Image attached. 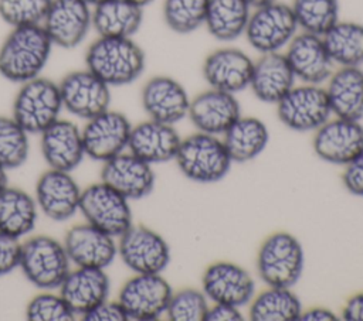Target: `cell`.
<instances>
[{
	"instance_id": "cell-1",
	"label": "cell",
	"mask_w": 363,
	"mask_h": 321,
	"mask_svg": "<svg viewBox=\"0 0 363 321\" xmlns=\"http://www.w3.org/2000/svg\"><path fill=\"white\" fill-rule=\"evenodd\" d=\"M52 45L43 24L13 27L0 47V75L16 83L40 76Z\"/></svg>"
},
{
	"instance_id": "cell-2",
	"label": "cell",
	"mask_w": 363,
	"mask_h": 321,
	"mask_svg": "<svg viewBox=\"0 0 363 321\" xmlns=\"http://www.w3.org/2000/svg\"><path fill=\"white\" fill-rule=\"evenodd\" d=\"M85 64L106 85L121 86L142 75L146 58L132 37H99L88 47Z\"/></svg>"
},
{
	"instance_id": "cell-3",
	"label": "cell",
	"mask_w": 363,
	"mask_h": 321,
	"mask_svg": "<svg viewBox=\"0 0 363 321\" xmlns=\"http://www.w3.org/2000/svg\"><path fill=\"white\" fill-rule=\"evenodd\" d=\"M174 160L180 171L189 180L197 182L220 181L225 177L233 163L223 140L203 132L183 139Z\"/></svg>"
},
{
	"instance_id": "cell-4",
	"label": "cell",
	"mask_w": 363,
	"mask_h": 321,
	"mask_svg": "<svg viewBox=\"0 0 363 321\" xmlns=\"http://www.w3.org/2000/svg\"><path fill=\"white\" fill-rule=\"evenodd\" d=\"M61 109L62 100L58 83L37 76L21 83L13 102L11 117L27 133L41 134L58 119Z\"/></svg>"
},
{
	"instance_id": "cell-5",
	"label": "cell",
	"mask_w": 363,
	"mask_h": 321,
	"mask_svg": "<svg viewBox=\"0 0 363 321\" xmlns=\"http://www.w3.org/2000/svg\"><path fill=\"white\" fill-rule=\"evenodd\" d=\"M303 260L301 242L288 232H275L258 250L257 272L267 286L291 288L301 279Z\"/></svg>"
},
{
	"instance_id": "cell-6",
	"label": "cell",
	"mask_w": 363,
	"mask_h": 321,
	"mask_svg": "<svg viewBox=\"0 0 363 321\" xmlns=\"http://www.w3.org/2000/svg\"><path fill=\"white\" fill-rule=\"evenodd\" d=\"M69 263L64 245L51 236L35 235L21 245L18 267L38 288H58L71 270Z\"/></svg>"
},
{
	"instance_id": "cell-7",
	"label": "cell",
	"mask_w": 363,
	"mask_h": 321,
	"mask_svg": "<svg viewBox=\"0 0 363 321\" xmlns=\"http://www.w3.org/2000/svg\"><path fill=\"white\" fill-rule=\"evenodd\" d=\"M298 28L291 6L275 0L250 14L244 35L255 51L267 54L288 45Z\"/></svg>"
},
{
	"instance_id": "cell-8",
	"label": "cell",
	"mask_w": 363,
	"mask_h": 321,
	"mask_svg": "<svg viewBox=\"0 0 363 321\" xmlns=\"http://www.w3.org/2000/svg\"><path fill=\"white\" fill-rule=\"evenodd\" d=\"M129 199L105 182H95L81 191L79 211L88 223L119 238L132 226Z\"/></svg>"
},
{
	"instance_id": "cell-9",
	"label": "cell",
	"mask_w": 363,
	"mask_h": 321,
	"mask_svg": "<svg viewBox=\"0 0 363 321\" xmlns=\"http://www.w3.org/2000/svg\"><path fill=\"white\" fill-rule=\"evenodd\" d=\"M173 290L160 273H136L122 286L118 301L129 320L152 321L166 313Z\"/></svg>"
},
{
	"instance_id": "cell-10",
	"label": "cell",
	"mask_w": 363,
	"mask_h": 321,
	"mask_svg": "<svg viewBox=\"0 0 363 321\" xmlns=\"http://www.w3.org/2000/svg\"><path fill=\"white\" fill-rule=\"evenodd\" d=\"M277 115L292 130L312 132L319 129L332 115L326 89L311 83L292 86L277 103Z\"/></svg>"
},
{
	"instance_id": "cell-11",
	"label": "cell",
	"mask_w": 363,
	"mask_h": 321,
	"mask_svg": "<svg viewBox=\"0 0 363 321\" xmlns=\"http://www.w3.org/2000/svg\"><path fill=\"white\" fill-rule=\"evenodd\" d=\"M118 253L135 273H162L170 262L167 242L155 230L133 225L119 236Z\"/></svg>"
},
{
	"instance_id": "cell-12",
	"label": "cell",
	"mask_w": 363,
	"mask_h": 321,
	"mask_svg": "<svg viewBox=\"0 0 363 321\" xmlns=\"http://www.w3.org/2000/svg\"><path fill=\"white\" fill-rule=\"evenodd\" d=\"M62 107L81 119H92L109 109L111 91L89 69L67 74L58 83Z\"/></svg>"
},
{
	"instance_id": "cell-13",
	"label": "cell",
	"mask_w": 363,
	"mask_h": 321,
	"mask_svg": "<svg viewBox=\"0 0 363 321\" xmlns=\"http://www.w3.org/2000/svg\"><path fill=\"white\" fill-rule=\"evenodd\" d=\"M130 122L116 110H105L88 120L81 130L85 154L96 161H106L128 147Z\"/></svg>"
},
{
	"instance_id": "cell-14",
	"label": "cell",
	"mask_w": 363,
	"mask_h": 321,
	"mask_svg": "<svg viewBox=\"0 0 363 321\" xmlns=\"http://www.w3.org/2000/svg\"><path fill=\"white\" fill-rule=\"evenodd\" d=\"M43 27L54 45L75 48L92 27L91 6L84 0H52Z\"/></svg>"
},
{
	"instance_id": "cell-15",
	"label": "cell",
	"mask_w": 363,
	"mask_h": 321,
	"mask_svg": "<svg viewBox=\"0 0 363 321\" xmlns=\"http://www.w3.org/2000/svg\"><path fill=\"white\" fill-rule=\"evenodd\" d=\"M203 293L213 303L235 307L250 304L255 296V281L241 266L231 262L210 264L201 277Z\"/></svg>"
},
{
	"instance_id": "cell-16",
	"label": "cell",
	"mask_w": 363,
	"mask_h": 321,
	"mask_svg": "<svg viewBox=\"0 0 363 321\" xmlns=\"http://www.w3.org/2000/svg\"><path fill=\"white\" fill-rule=\"evenodd\" d=\"M315 132L313 150L328 163L346 165L363 151V126L359 120L336 117Z\"/></svg>"
},
{
	"instance_id": "cell-17",
	"label": "cell",
	"mask_w": 363,
	"mask_h": 321,
	"mask_svg": "<svg viewBox=\"0 0 363 321\" xmlns=\"http://www.w3.org/2000/svg\"><path fill=\"white\" fill-rule=\"evenodd\" d=\"M285 57L295 75L303 83L320 85L333 72V61L325 47L322 35L302 31L295 34L286 45Z\"/></svg>"
},
{
	"instance_id": "cell-18",
	"label": "cell",
	"mask_w": 363,
	"mask_h": 321,
	"mask_svg": "<svg viewBox=\"0 0 363 321\" xmlns=\"http://www.w3.org/2000/svg\"><path fill=\"white\" fill-rule=\"evenodd\" d=\"M69 260L77 267H108L118 255L115 238L91 223L72 226L64 239Z\"/></svg>"
},
{
	"instance_id": "cell-19",
	"label": "cell",
	"mask_w": 363,
	"mask_h": 321,
	"mask_svg": "<svg viewBox=\"0 0 363 321\" xmlns=\"http://www.w3.org/2000/svg\"><path fill=\"white\" fill-rule=\"evenodd\" d=\"M101 181L126 199H140L153 191L155 173L142 158L132 153H121L104 161Z\"/></svg>"
},
{
	"instance_id": "cell-20",
	"label": "cell",
	"mask_w": 363,
	"mask_h": 321,
	"mask_svg": "<svg viewBox=\"0 0 363 321\" xmlns=\"http://www.w3.org/2000/svg\"><path fill=\"white\" fill-rule=\"evenodd\" d=\"M254 61L241 49L224 47L207 55L203 64V76L210 88L228 93L250 86Z\"/></svg>"
},
{
	"instance_id": "cell-21",
	"label": "cell",
	"mask_w": 363,
	"mask_h": 321,
	"mask_svg": "<svg viewBox=\"0 0 363 321\" xmlns=\"http://www.w3.org/2000/svg\"><path fill=\"white\" fill-rule=\"evenodd\" d=\"M81 189L68 171L50 168L35 185L37 206L52 221H67L79 209Z\"/></svg>"
},
{
	"instance_id": "cell-22",
	"label": "cell",
	"mask_w": 363,
	"mask_h": 321,
	"mask_svg": "<svg viewBox=\"0 0 363 321\" xmlns=\"http://www.w3.org/2000/svg\"><path fill=\"white\" fill-rule=\"evenodd\" d=\"M187 116L199 132L218 136L230 129L241 112L234 93L210 88L190 100Z\"/></svg>"
},
{
	"instance_id": "cell-23",
	"label": "cell",
	"mask_w": 363,
	"mask_h": 321,
	"mask_svg": "<svg viewBox=\"0 0 363 321\" xmlns=\"http://www.w3.org/2000/svg\"><path fill=\"white\" fill-rule=\"evenodd\" d=\"M142 106L150 119L174 124L187 116L190 99L179 81L157 75L142 89Z\"/></svg>"
},
{
	"instance_id": "cell-24",
	"label": "cell",
	"mask_w": 363,
	"mask_h": 321,
	"mask_svg": "<svg viewBox=\"0 0 363 321\" xmlns=\"http://www.w3.org/2000/svg\"><path fill=\"white\" fill-rule=\"evenodd\" d=\"M41 153L50 168L72 171L85 156L81 130L72 122L57 119L41 133Z\"/></svg>"
},
{
	"instance_id": "cell-25",
	"label": "cell",
	"mask_w": 363,
	"mask_h": 321,
	"mask_svg": "<svg viewBox=\"0 0 363 321\" xmlns=\"http://www.w3.org/2000/svg\"><path fill=\"white\" fill-rule=\"evenodd\" d=\"M180 141L173 124L149 119L132 127L128 148L149 164L164 163L176 157Z\"/></svg>"
},
{
	"instance_id": "cell-26",
	"label": "cell",
	"mask_w": 363,
	"mask_h": 321,
	"mask_svg": "<svg viewBox=\"0 0 363 321\" xmlns=\"http://www.w3.org/2000/svg\"><path fill=\"white\" fill-rule=\"evenodd\" d=\"M58 288L75 315H84L108 298L109 277L104 269L77 267L69 270Z\"/></svg>"
},
{
	"instance_id": "cell-27",
	"label": "cell",
	"mask_w": 363,
	"mask_h": 321,
	"mask_svg": "<svg viewBox=\"0 0 363 321\" xmlns=\"http://www.w3.org/2000/svg\"><path fill=\"white\" fill-rule=\"evenodd\" d=\"M295 75L285 54L267 52L255 62L250 88L252 93L265 103H278L294 86Z\"/></svg>"
},
{
	"instance_id": "cell-28",
	"label": "cell",
	"mask_w": 363,
	"mask_h": 321,
	"mask_svg": "<svg viewBox=\"0 0 363 321\" xmlns=\"http://www.w3.org/2000/svg\"><path fill=\"white\" fill-rule=\"evenodd\" d=\"M326 95L336 117L359 120L363 117V71L359 66H340L328 79Z\"/></svg>"
},
{
	"instance_id": "cell-29",
	"label": "cell",
	"mask_w": 363,
	"mask_h": 321,
	"mask_svg": "<svg viewBox=\"0 0 363 321\" xmlns=\"http://www.w3.org/2000/svg\"><path fill=\"white\" fill-rule=\"evenodd\" d=\"M143 21V7L130 0H104L92 8V27L99 37H132Z\"/></svg>"
},
{
	"instance_id": "cell-30",
	"label": "cell",
	"mask_w": 363,
	"mask_h": 321,
	"mask_svg": "<svg viewBox=\"0 0 363 321\" xmlns=\"http://www.w3.org/2000/svg\"><path fill=\"white\" fill-rule=\"evenodd\" d=\"M37 222V202L34 198L14 187H6L0 192V230L23 238L33 232Z\"/></svg>"
},
{
	"instance_id": "cell-31",
	"label": "cell",
	"mask_w": 363,
	"mask_h": 321,
	"mask_svg": "<svg viewBox=\"0 0 363 321\" xmlns=\"http://www.w3.org/2000/svg\"><path fill=\"white\" fill-rule=\"evenodd\" d=\"M268 129L257 117H238L224 133L223 143L235 163H245L259 156L268 144Z\"/></svg>"
},
{
	"instance_id": "cell-32",
	"label": "cell",
	"mask_w": 363,
	"mask_h": 321,
	"mask_svg": "<svg viewBox=\"0 0 363 321\" xmlns=\"http://www.w3.org/2000/svg\"><path fill=\"white\" fill-rule=\"evenodd\" d=\"M251 6L245 0H208L204 25L218 41H233L244 34Z\"/></svg>"
},
{
	"instance_id": "cell-33",
	"label": "cell",
	"mask_w": 363,
	"mask_h": 321,
	"mask_svg": "<svg viewBox=\"0 0 363 321\" xmlns=\"http://www.w3.org/2000/svg\"><path fill=\"white\" fill-rule=\"evenodd\" d=\"M302 304L288 287H271L261 291L250 301L252 321H298Z\"/></svg>"
},
{
	"instance_id": "cell-34",
	"label": "cell",
	"mask_w": 363,
	"mask_h": 321,
	"mask_svg": "<svg viewBox=\"0 0 363 321\" xmlns=\"http://www.w3.org/2000/svg\"><path fill=\"white\" fill-rule=\"evenodd\" d=\"M322 38L333 64L340 66H359L363 64V24L337 21Z\"/></svg>"
},
{
	"instance_id": "cell-35",
	"label": "cell",
	"mask_w": 363,
	"mask_h": 321,
	"mask_svg": "<svg viewBox=\"0 0 363 321\" xmlns=\"http://www.w3.org/2000/svg\"><path fill=\"white\" fill-rule=\"evenodd\" d=\"M291 8L302 31L323 35L339 21L337 0H292Z\"/></svg>"
},
{
	"instance_id": "cell-36",
	"label": "cell",
	"mask_w": 363,
	"mask_h": 321,
	"mask_svg": "<svg viewBox=\"0 0 363 321\" xmlns=\"http://www.w3.org/2000/svg\"><path fill=\"white\" fill-rule=\"evenodd\" d=\"M208 0H164L163 18L177 34H189L204 24Z\"/></svg>"
},
{
	"instance_id": "cell-37",
	"label": "cell",
	"mask_w": 363,
	"mask_h": 321,
	"mask_svg": "<svg viewBox=\"0 0 363 321\" xmlns=\"http://www.w3.org/2000/svg\"><path fill=\"white\" fill-rule=\"evenodd\" d=\"M27 132L13 119L0 116V165L6 170L23 165L28 157Z\"/></svg>"
},
{
	"instance_id": "cell-38",
	"label": "cell",
	"mask_w": 363,
	"mask_h": 321,
	"mask_svg": "<svg viewBox=\"0 0 363 321\" xmlns=\"http://www.w3.org/2000/svg\"><path fill=\"white\" fill-rule=\"evenodd\" d=\"M208 307V298L203 291L183 288L172 294L164 314L170 321H204Z\"/></svg>"
},
{
	"instance_id": "cell-39",
	"label": "cell",
	"mask_w": 363,
	"mask_h": 321,
	"mask_svg": "<svg viewBox=\"0 0 363 321\" xmlns=\"http://www.w3.org/2000/svg\"><path fill=\"white\" fill-rule=\"evenodd\" d=\"M52 0H0V17L11 27L43 24Z\"/></svg>"
},
{
	"instance_id": "cell-40",
	"label": "cell",
	"mask_w": 363,
	"mask_h": 321,
	"mask_svg": "<svg viewBox=\"0 0 363 321\" xmlns=\"http://www.w3.org/2000/svg\"><path fill=\"white\" fill-rule=\"evenodd\" d=\"M26 318L30 321H71L75 320V313L60 294L41 293L28 303Z\"/></svg>"
},
{
	"instance_id": "cell-41",
	"label": "cell",
	"mask_w": 363,
	"mask_h": 321,
	"mask_svg": "<svg viewBox=\"0 0 363 321\" xmlns=\"http://www.w3.org/2000/svg\"><path fill=\"white\" fill-rule=\"evenodd\" d=\"M21 243L17 238H13L0 230V276L9 274L20 266Z\"/></svg>"
},
{
	"instance_id": "cell-42",
	"label": "cell",
	"mask_w": 363,
	"mask_h": 321,
	"mask_svg": "<svg viewBox=\"0 0 363 321\" xmlns=\"http://www.w3.org/2000/svg\"><path fill=\"white\" fill-rule=\"evenodd\" d=\"M85 321H126L128 314L121 305L119 301H108L104 300L98 305H95L91 311L82 315Z\"/></svg>"
},
{
	"instance_id": "cell-43",
	"label": "cell",
	"mask_w": 363,
	"mask_h": 321,
	"mask_svg": "<svg viewBox=\"0 0 363 321\" xmlns=\"http://www.w3.org/2000/svg\"><path fill=\"white\" fill-rule=\"evenodd\" d=\"M342 180L350 194L363 197V151L345 165Z\"/></svg>"
},
{
	"instance_id": "cell-44",
	"label": "cell",
	"mask_w": 363,
	"mask_h": 321,
	"mask_svg": "<svg viewBox=\"0 0 363 321\" xmlns=\"http://www.w3.org/2000/svg\"><path fill=\"white\" fill-rule=\"evenodd\" d=\"M242 314L240 311V307L223 304V303H213V305L208 307L206 320L204 321H241Z\"/></svg>"
},
{
	"instance_id": "cell-45",
	"label": "cell",
	"mask_w": 363,
	"mask_h": 321,
	"mask_svg": "<svg viewBox=\"0 0 363 321\" xmlns=\"http://www.w3.org/2000/svg\"><path fill=\"white\" fill-rule=\"evenodd\" d=\"M342 318L345 321H363V291L352 296L343 310H342Z\"/></svg>"
},
{
	"instance_id": "cell-46",
	"label": "cell",
	"mask_w": 363,
	"mask_h": 321,
	"mask_svg": "<svg viewBox=\"0 0 363 321\" xmlns=\"http://www.w3.org/2000/svg\"><path fill=\"white\" fill-rule=\"evenodd\" d=\"M301 321H333L337 320L336 314L325 307H313L302 311L299 315Z\"/></svg>"
},
{
	"instance_id": "cell-47",
	"label": "cell",
	"mask_w": 363,
	"mask_h": 321,
	"mask_svg": "<svg viewBox=\"0 0 363 321\" xmlns=\"http://www.w3.org/2000/svg\"><path fill=\"white\" fill-rule=\"evenodd\" d=\"M7 187V174H6V168L0 165V192Z\"/></svg>"
},
{
	"instance_id": "cell-48",
	"label": "cell",
	"mask_w": 363,
	"mask_h": 321,
	"mask_svg": "<svg viewBox=\"0 0 363 321\" xmlns=\"http://www.w3.org/2000/svg\"><path fill=\"white\" fill-rule=\"evenodd\" d=\"M245 1L251 6V8H257V7L265 6V4H268V3H272V1H275V0H245Z\"/></svg>"
},
{
	"instance_id": "cell-49",
	"label": "cell",
	"mask_w": 363,
	"mask_h": 321,
	"mask_svg": "<svg viewBox=\"0 0 363 321\" xmlns=\"http://www.w3.org/2000/svg\"><path fill=\"white\" fill-rule=\"evenodd\" d=\"M130 1L135 3V4H138V6H140V7H145V6L150 4L153 0H130Z\"/></svg>"
},
{
	"instance_id": "cell-50",
	"label": "cell",
	"mask_w": 363,
	"mask_h": 321,
	"mask_svg": "<svg viewBox=\"0 0 363 321\" xmlns=\"http://www.w3.org/2000/svg\"><path fill=\"white\" fill-rule=\"evenodd\" d=\"M85 3H88L91 7H94V6H96V4H99V3H102L104 0H84Z\"/></svg>"
}]
</instances>
